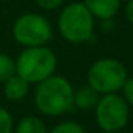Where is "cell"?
<instances>
[{"label":"cell","mask_w":133,"mask_h":133,"mask_svg":"<svg viewBox=\"0 0 133 133\" xmlns=\"http://www.w3.org/2000/svg\"><path fill=\"white\" fill-rule=\"evenodd\" d=\"M73 95L75 89L64 76L52 75L37 83L35 90V104L42 115L57 117L75 106Z\"/></svg>","instance_id":"cell-1"},{"label":"cell","mask_w":133,"mask_h":133,"mask_svg":"<svg viewBox=\"0 0 133 133\" xmlns=\"http://www.w3.org/2000/svg\"><path fill=\"white\" fill-rule=\"evenodd\" d=\"M56 66V55L46 46L24 47L16 59V73L29 84H37L55 75Z\"/></svg>","instance_id":"cell-2"},{"label":"cell","mask_w":133,"mask_h":133,"mask_svg":"<svg viewBox=\"0 0 133 133\" xmlns=\"http://www.w3.org/2000/svg\"><path fill=\"white\" fill-rule=\"evenodd\" d=\"M59 32L70 43H86L92 40L95 32V17L83 3L67 4L59 15Z\"/></svg>","instance_id":"cell-3"},{"label":"cell","mask_w":133,"mask_h":133,"mask_svg":"<svg viewBox=\"0 0 133 133\" xmlns=\"http://www.w3.org/2000/svg\"><path fill=\"white\" fill-rule=\"evenodd\" d=\"M87 84L99 95L117 93L127 79L126 67L113 57H103L93 62L87 70Z\"/></svg>","instance_id":"cell-4"},{"label":"cell","mask_w":133,"mask_h":133,"mask_svg":"<svg viewBox=\"0 0 133 133\" xmlns=\"http://www.w3.org/2000/svg\"><path fill=\"white\" fill-rule=\"evenodd\" d=\"M13 39L24 47L46 46L53 36L52 24L39 13H26L16 19L12 27Z\"/></svg>","instance_id":"cell-5"},{"label":"cell","mask_w":133,"mask_h":133,"mask_svg":"<svg viewBox=\"0 0 133 133\" xmlns=\"http://www.w3.org/2000/svg\"><path fill=\"white\" fill-rule=\"evenodd\" d=\"M96 122L103 132H119L126 127L129 122V104L123 96L117 93H107L99 97L95 106Z\"/></svg>","instance_id":"cell-6"},{"label":"cell","mask_w":133,"mask_h":133,"mask_svg":"<svg viewBox=\"0 0 133 133\" xmlns=\"http://www.w3.org/2000/svg\"><path fill=\"white\" fill-rule=\"evenodd\" d=\"M122 0H83V4L87 7L93 17L100 20H110L117 15Z\"/></svg>","instance_id":"cell-7"},{"label":"cell","mask_w":133,"mask_h":133,"mask_svg":"<svg viewBox=\"0 0 133 133\" xmlns=\"http://www.w3.org/2000/svg\"><path fill=\"white\" fill-rule=\"evenodd\" d=\"M4 96L10 102H19L24 99L29 93V83L23 77L15 73L12 77L4 82Z\"/></svg>","instance_id":"cell-8"},{"label":"cell","mask_w":133,"mask_h":133,"mask_svg":"<svg viewBox=\"0 0 133 133\" xmlns=\"http://www.w3.org/2000/svg\"><path fill=\"white\" fill-rule=\"evenodd\" d=\"M97 100H99V93L95 89H92L89 84L79 87L77 90H75V95H73V104L82 110L95 109Z\"/></svg>","instance_id":"cell-9"},{"label":"cell","mask_w":133,"mask_h":133,"mask_svg":"<svg viewBox=\"0 0 133 133\" xmlns=\"http://www.w3.org/2000/svg\"><path fill=\"white\" fill-rule=\"evenodd\" d=\"M16 133H49L46 124L37 116H26L16 126Z\"/></svg>","instance_id":"cell-10"},{"label":"cell","mask_w":133,"mask_h":133,"mask_svg":"<svg viewBox=\"0 0 133 133\" xmlns=\"http://www.w3.org/2000/svg\"><path fill=\"white\" fill-rule=\"evenodd\" d=\"M16 73V60L12 56L0 52V83H4Z\"/></svg>","instance_id":"cell-11"},{"label":"cell","mask_w":133,"mask_h":133,"mask_svg":"<svg viewBox=\"0 0 133 133\" xmlns=\"http://www.w3.org/2000/svg\"><path fill=\"white\" fill-rule=\"evenodd\" d=\"M50 133H86V130L77 122L67 120V122H62V123L56 124L50 130Z\"/></svg>","instance_id":"cell-12"},{"label":"cell","mask_w":133,"mask_h":133,"mask_svg":"<svg viewBox=\"0 0 133 133\" xmlns=\"http://www.w3.org/2000/svg\"><path fill=\"white\" fill-rule=\"evenodd\" d=\"M13 132V117L9 110L0 107V133H12Z\"/></svg>","instance_id":"cell-13"},{"label":"cell","mask_w":133,"mask_h":133,"mask_svg":"<svg viewBox=\"0 0 133 133\" xmlns=\"http://www.w3.org/2000/svg\"><path fill=\"white\" fill-rule=\"evenodd\" d=\"M122 90H123V99L127 102L129 106H133V77L126 79Z\"/></svg>","instance_id":"cell-14"},{"label":"cell","mask_w":133,"mask_h":133,"mask_svg":"<svg viewBox=\"0 0 133 133\" xmlns=\"http://www.w3.org/2000/svg\"><path fill=\"white\" fill-rule=\"evenodd\" d=\"M36 4L44 10H55L63 4L64 0H35Z\"/></svg>","instance_id":"cell-15"},{"label":"cell","mask_w":133,"mask_h":133,"mask_svg":"<svg viewBox=\"0 0 133 133\" xmlns=\"http://www.w3.org/2000/svg\"><path fill=\"white\" fill-rule=\"evenodd\" d=\"M126 19L129 20V23L133 24V0H127L126 4Z\"/></svg>","instance_id":"cell-16"},{"label":"cell","mask_w":133,"mask_h":133,"mask_svg":"<svg viewBox=\"0 0 133 133\" xmlns=\"http://www.w3.org/2000/svg\"><path fill=\"white\" fill-rule=\"evenodd\" d=\"M104 133H115V132H104Z\"/></svg>","instance_id":"cell-17"}]
</instances>
